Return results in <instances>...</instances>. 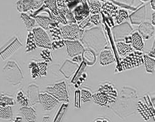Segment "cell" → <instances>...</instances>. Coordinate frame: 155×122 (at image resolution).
I'll return each instance as SVG.
<instances>
[{"instance_id":"obj_1","label":"cell","mask_w":155,"mask_h":122,"mask_svg":"<svg viewBox=\"0 0 155 122\" xmlns=\"http://www.w3.org/2000/svg\"><path fill=\"white\" fill-rule=\"evenodd\" d=\"M117 90L110 82H104L98 86V91L92 96V101L95 104L109 107L117 100Z\"/></svg>"},{"instance_id":"obj_2","label":"cell","mask_w":155,"mask_h":122,"mask_svg":"<svg viewBox=\"0 0 155 122\" xmlns=\"http://www.w3.org/2000/svg\"><path fill=\"white\" fill-rule=\"evenodd\" d=\"M23 46L18 38L13 36L0 48V57L5 60L13 55L20 47Z\"/></svg>"},{"instance_id":"obj_3","label":"cell","mask_w":155,"mask_h":122,"mask_svg":"<svg viewBox=\"0 0 155 122\" xmlns=\"http://www.w3.org/2000/svg\"><path fill=\"white\" fill-rule=\"evenodd\" d=\"M48 93L55 98L59 101L69 102V96L67 85L65 81L54 84V85L47 87Z\"/></svg>"},{"instance_id":"obj_4","label":"cell","mask_w":155,"mask_h":122,"mask_svg":"<svg viewBox=\"0 0 155 122\" xmlns=\"http://www.w3.org/2000/svg\"><path fill=\"white\" fill-rule=\"evenodd\" d=\"M143 64L144 60L142 52L135 51L131 52L123 59L120 63V67L122 70H127L140 66Z\"/></svg>"},{"instance_id":"obj_5","label":"cell","mask_w":155,"mask_h":122,"mask_svg":"<svg viewBox=\"0 0 155 122\" xmlns=\"http://www.w3.org/2000/svg\"><path fill=\"white\" fill-rule=\"evenodd\" d=\"M60 30L63 40H78L83 33V30L76 24L63 25Z\"/></svg>"},{"instance_id":"obj_6","label":"cell","mask_w":155,"mask_h":122,"mask_svg":"<svg viewBox=\"0 0 155 122\" xmlns=\"http://www.w3.org/2000/svg\"><path fill=\"white\" fill-rule=\"evenodd\" d=\"M32 33L37 47L45 49H52V42L51 38L45 30L41 27H36L32 30Z\"/></svg>"},{"instance_id":"obj_7","label":"cell","mask_w":155,"mask_h":122,"mask_svg":"<svg viewBox=\"0 0 155 122\" xmlns=\"http://www.w3.org/2000/svg\"><path fill=\"white\" fill-rule=\"evenodd\" d=\"M44 1L42 0H21L17 3V10L21 13H26L39 9Z\"/></svg>"},{"instance_id":"obj_8","label":"cell","mask_w":155,"mask_h":122,"mask_svg":"<svg viewBox=\"0 0 155 122\" xmlns=\"http://www.w3.org/2000/svg\"><path fill=\"white\" fill-rule=\"evenodd\" d=\"M81 2L76 6L72 11L75 20L78 24L88 18L90 13L87 1H82Z\"/></svg>"},{"instance_id":"obj_9","label":"cell","mask_w":155,"mask_h":122,"mask_svg":"<svg viewBox=\"0 0 155 122\" xmlns=\"http://www.w3.org/2000/svg\"><path fill=\"white\" fill-rule=\"evenodd\" d=\"M64 43L66 47L68 55L70 57L78 56L84 50L82 44L78 40H64Z\"/></svg>"},{"instance_id":"obj_10","label":"cell","mask_w":155,"mask_h":122,"mask_svg":"<svg viewBox=\"0 0 155 122\" xmlns=\"http://www.w3.org/2000/svg\"><path fill=\"white\" fill-rule=\"evenodd\" d=\"M38 100L45 111H51L59 104V101L48 93L38 94Z\"/></svg>"},{"instance_id":"obj_11","label":"cell","mask_w":155,"mask_h":122,"mask_svg":"<svg viewBox=\"0 0 155 122\" xmlns=\"http://www.w3.org/2000/svg\"><path fill=\"white\" fill-rule=\"evenodd\" d=\"M114 56L111 50L104 49L100 53L99 57V63L101 66H108L114 63Z\"/></svg>"},{"instance_id":"obj_12","label":"cell","mask_w":155,"mask_h":122,"mask_svg":"<svg viewBox=\"0 0 155 122\" xmlns=\"http://www.w3.org/2000/svg\"><path fill=\"white\" fill-rule=\"evenodd\" d=\"M131 45L134 49L136 51L141 52L144 49V42L143 40V38L139 32H134L131 37Z\"/></svg>"},{"instance_id":"obj_13","label":"cell","mask_w":155,"mask_h":122,"mask_svg":"<svg viewBox=\"0 0 155 122\" xmlns=\"http://www.w3.org/2000/svg\"><path fill=\"white\" fill-rule=\"evenodd\" d=\"M20 110L22 115L28 122H35L37 120V112L34 108L25 106L21 107Z\"/></svg>"},{"instance_id":"obj_14","label":"cell","mask_w":155,"mask_h":122,"mask_svg":"<svg viewBox=\"0 0 155 122\" xmlns=\"http://www.w3.org/2000/svg\"><path fill=\"white\" fill-rule=\"evenodd\" d=\"M119 10L118 6L111 2H107L102 5V11L111 17H115L117 16Z\"/></svg>"},{"instance_id":"obj_15","label":"cell","mask_w":155,"mask_h":122,"mask_svg":"<svg viewBox=\"0 0 155 122\" xmlns=\"http://www.w3.org/2000/svg\"><path fill=\"white\" fill-rule=\"evenodd\" d=\"M116 47L119 54L121 57L126 56L134 51V49L130 43H126L122 42L116 43Z\"/></svg>"},{"instance_id":"obj_16","label":"cell","mask_w":155,"mask_h":122,"mask_svg":"<svg viewBox=\"0 0 155 122\" xmlns=\"http://www.w3.org/2000/svg\"><path fill=\"white\" fill-rule=\"evenodd\" d=\"M35 20L36 23H37L38 25H40V27L45 30V31L49 29V26L52 20L51 18L49 16H45L44 14L37 15L35 17Z\"/></svg>"},{"instance_id":"obj_17","label":"cell","mask_w":155,"mask_h":122,"mask_svg":"<svg viewBox=\"0 0 155 122\" xmlns=\"http://www.w3.org/2000/svg\"><path fill=\"white\" fill-rule=\"evenodd\" d=\"M20 18L22 20L28 32L32 31L35 28L36 21L35 18L31 17L27 13H20Z\"/></svg>"},{"instance_id":"obj_18","label":"cell","mask_w":155,"mask_h":122,"mask_svg":"<svg viewBox=\"0 0 155 122\" xmlns=\"http://www.w3.org/2000/svg\"><path fill=\"white\" fill-rule=\"evenodd\" d=\"M90 13L92 14H99L100 11L102 10V4L100 1L97 0H89L87 1Z\"/></svg>"},{"instance_id":"obj_19","label":"cell","mask_w":155,"mask_h":122,"mask_svg":"<svg viewBox=\"0 0 155 122\" xmlns=\"http://www.w3.org/2000/svg\"><path fill=\"white\" fill-rule=\"evenodd\" d=\"M16 104V101L15 100L13 97L7 95L6 94H0V106L4 107L12 106Z\"/></svg>"},{"instance_id":"obj_20","label":"cell","mask_w":155,"mask_h":122,"mask_svg":"<svg viewBox=\"0 0 155 122\" xmlns=\"http://www.w3.org/2000/svg\"><path fill=\"white\" fill-rule=\"evenodd\" d=\"M37 48V45L35 43L34 36L32 31L28 32L27 35V40L25 47V52L28 53L29 52H32L35 50Z\"/></svg>"},{"instance_id":"obj_21","label":"cell","mask_w":155,"mask_h":122,"mask_svg":"<svg viewBox=\"0 0 155 122\" xmlns=\"http://www.w3.org/2000/svg\"><path fill=\"white\" fill-rule=\"evenodd\" d=\"M144 63L145 64L146 70L148 73H153L154 71L155 59L150 57L148 55H143Z\"/></svg>"},{"instance_id":"obj_22","label":"cell","mask_w":155,"mask_h":122,"mask_svg":"<svg viewBox=\"0 0 155 122\" xmlns=\"http://www.w3.org/2000/svg\"><path fill=\"white\" fill-rule=\"evenodd\" d=\"M13 117V111L12 107H4L0 106V118L10 120Z\"/></svg>"},{"instance_id":"obj_23","label":"cell","mask_w":155,"mask_h":122,"mask_svg":"<svg viewBox=\"0 0 155 122\" xmlns=\"http://www.w3.org/2000/svg\"><path fill=\"white\" fill-rule=\"evenodd\" d=\"M16 102L20 104L21 107H25V106H28V98L22 91H19L17 95Z\"/></svg>"},{"instance_id":"obj_24","label":"cell","mask_w":155,"mask_h":122,"mask_svg":"<svg viewBox=\"0 0 155 122\" xmlns=\"http://www.w3.org/2000/svg\"><path fill=\"white\" fill-rule=\"evenodd\" d=\"M46 5L51 11V14L53 17H56L58 14V8L57 6V2L56 0H49V1H44Z\"/></svg>"},{"instance_id":"obj_25","label":"cell","mask_w":155,"mask_h":122,"mask_svg":"<svg viewBox=\"0 0 155 122\" xmlns=\"http://www.w3.org/2000/svg\"><path fill=\"white\" fill-rule=\"evenodd\" d=\"M28 68L30 70V74L33 79H37L41 77L40 72H39V69L38 67L37 63L32 62L30 63L28 65Z\"/></svg>"},{"instance_id":"obj_26","label":"cell","mask_w":155,"mask_h":122,"mask_svg":"<svg viewBox=\"0 0 155 122\" xmlns=\"http://www.w3.org/2000/svg\"><path fill=\"white\" fill-rule=\"evenodd\" d=\"M128 17V12L124 9H120L119 10L117 16L115 17V22L117 24H120L124 21L127 20Z\"/></svg>"},{"instance_id":"obj_27","label":"cell","mask_w":155,"mask_h":122,"mask_svg":"<svg viewBox=\"0 0 155 122\" xmlns=\"http://www.w3.org/2000/svg\"><path fill=\"white\" fill-rule=\"evenodd\" d=\"M93 94L87 89H82L81 91V99L83 103H87L92 100Z\"/></svg>"},{"instance_id":"obj_28","label":"cell","mask_w":155,"mask_h":122,"mask_svg":"<svg viewBox=\"0 0 155 122\" xmlns=\"http://www.w3.org/2000/svg\"><path fill=\"white\" fill-rule=\"evenodd\" d=\"M38 69H39V72L41 76H46L48 73V63L47 62H40L37 63Z\"/></svg>"},{"instance_id":"obj_29","label":"cell","mask_w":155,"mask_h":122,"mask_svg":"<svg viewBox=\"0 0 155 122\" xmlns=\"http://www.w3.org/2000/svg\"><path fill=\"white\" fill-rule=\"evenodd\" d=\"M41 56L45 60V62L48 63L50 62V61H52L51 54L49 49H44V50H42Z\"/></svg>"},{"instance_id":"obj_30","label":"cell","mask_w":155,"mask_h":122,"mask_svg":"<svg viewBox=\"0 0 155 122\" xmlns=\"http://www.w3.org/2000/svg\"><path fill=\"white\" fill-rule=\"evenodd\" d=\"M90 21L95 25H98L100 24V14H93L90 18Z\"/></svg>"},{"instance_id":"obj_31","label":"cell","mask_w":155,"mask_h":122,"mask_svg":"<svg viewBox=\"0 0 155 122\" xmlns=\"http://www.w3.org/2000/svg\"><path fill=\"white\" fill-rule=\"evenodd\" d=\"M64 45V40H58V41H54V42L52 43V49H58L63 47Z\"/></svg>"},{"instance_id":"obj_32","label":"cell","mask_w":155,"mask_h":122,"mask_svg":"<svg viewBox=\"0 0 155 122\" xmlns=\"http://www.w3.org/2000/svg\"><path fill=\"white\" fill-rule=\"evenodd\" d=\"M93 122H110V120L107 117H98L93 121Z\"/></svg>"},{"instance_id":"obj_33","label":"cell","mask_w":155,"mask_h":122,"mask_svg":"<svg viewBox=\"0 0 155 122\" xmlns=\"http://www.w3.org/2000/svg\"><path fill=\"white\" fill-rule=\"evenodd\" d=\"M11 122H22V118L20 116H18L15 120H12Z\"/></svg>"},{"instance_id":"obj_34","label":"cell","mask_w":155,"mask_h":122,"mask_svg":"<svg viewBox=\"0 0 155 122\" xmlns=\"http://www.w3.org/2000/svg\"><path fill=\"white\" fill-rule=\"evenodd\" d=\"M150 3L152 9L155 11V0H152V1L150 2Z\"/></svg>"},{"instance_id":"obj_35","label":"cell","mask_w":155,"mask_h":122,"mask_svg":"<svg viewBox=\"0 0 155 122\" xmlns=\"http://www.w3.org/2000/svg\"><path fill=\"white\" fill-rule=\"evenodd\" d=\"M152 24L155 25V12L152 14Z\"/></svg>"}]
</instances>
